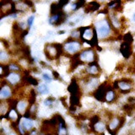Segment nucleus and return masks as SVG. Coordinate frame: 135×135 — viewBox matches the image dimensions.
I'll return each instance as SVG.
<instances>
[{"label":"nucleus","instance_id":"nucleus-39","mask_svg":"<svg viewBox=\"0 0 135 135\" xmlns=\"http://www.w3.org/2000/svg\"><path fill=\"white\" fill-rule=\"evenodd\" d=\"M68 110L71 112H76V110H77V107L75 106H69V108H68Z\"/></svg>","mask_w":135,"mask_h":135},{"label":"nucleus","instance_id":"nucleus-11","mask_svg":"<svg viewBox=\"0 0 135 135\" xmlns=\"http://www.w3.org/2000/svg\"><path fill=\"white\" fill-rule=\"evenodd\" d=\"M68 90L71 95H81L80 90H79V86L76 81V79L73 78L71 80V83L68 86Z\"/></svg>","mask_w":135,"mask_h":135},{"label":"nucleus","instance_id":"nucleus-34","mask_svg":"<svg viewBox=\"0 0 135 135\" xmlns=\"http://www.w3.org/2000/svg\"><path fill=\"white\" fill-rule=\"evenodd\" d=\"M52 76H53V78L55 79H58L60 78V75L59 73L57 72V71H52Z\"/></svg>","mask_w":135,"mask_h":135},{"label":"nucleus","instance_id":"nucleus-30","mask_svg":"<svg viewBox=\"0 0 135 135\" xmlns=\"http://www.w3.org/2000/svg\"><path fill=\"white\" fill-rule=\"evenodd\" d=\"M34 20H35V16L32 15V16H30L28 18V20H27V24H28L29 27H31L32 26L33 22H34Z\"/></svg>","mask_w":135,"mask_h":135},{"label":"nucleus","instance_id":"nucleus-25","mask_svg":"<svg viewBox=\"0 0 135 135\" xmlns=\"http://www.w3.org/2000/svg\"><path fill=\"white\" fill-rule=\"evenodd\" d=\"M55 101V98L52 97V96H49L44 101V105H45L46 106H52V103H53Z\"/></svg>","mask_w":135,"mask_h":135},{"label":"nucleus","instance_id":"nucleus-17","mask_svg":"<svg viewBox=\"0 0 135 135\" xmlns=\"http://www.w3.org/2000/svg\"><path fill=\"white\" fill-rule=\"evenodd\" d=\"M134 109H135V105L129 104V103L125 104L124 106H123V107H122V110L128 116H132V114H133V112L134 111Z\"/></svg>","mask_w":135,"mask_h":135},{"label":"nucleus","instance_id":"nucleus-31","mask_svg":"<svg viewBox=\"0 0 135 135\" xmlns=\"http://www.w3.org/2000/svg\"><path fill=\"white\" fill-rule=\"evenodd\" d=\"M112 88L113 90H119V83H118V80H115L112 84Z\"/></svg>","mask_w":135,"mask_h":135},{"label":"nucleus","instance_id":"nucleus-43","mask_svg":"<svg viewBox=\"0 0 135 135\" xmlns=\"http://www.w3.org/2000/svg\"><path fill=\"white\" fill-rule=\"evenodd\" d=\"M100 135H105V133H100Z\"/></svg>","mask_w":135,"mask_h":135},{"label":"nucleus","instance_id":"nucleus-6","mask_svg":"<svg viewBox=\"0 0 135 135\" xmlns=\"http://www.w3.org/2000/svg\"><path fill=\"white\" fill-rule=\"evenodd\" d=\"M44 52H45L46 58H47L48 60H50V61L54 60V59H57L59 57L58 54H57V49L55 48L53 43L46 44L45 49H44Z\"/></svg>","mask_w":135,"mask_h":135},{"label":"nucleus","instance_id":"nucleus-9","mask_svg":"<svg viewBox=\"0 0 135 135\" xmlns=\"http://www.w3.org/2000/svg\"><path fill=\"white\" fill-rule=\"evenodd\" d=\"M117 97H118V95L116 93V90H113L112 85L108 84V86H107L106 95V101L107 103H112L117 101Z\"/></svg>","mask_w":135,"mask_h":135},{"label":"nucleus","instance_id":"nucleus-38","mask_svg":"<svg viewBox=\"0 0 135 135\" xmlns=\"http://www.w3.org/2000/svg\"><path fill=\"white\" fill-rule=\"evenodd\" d=\"M65 100H66V97H61L60 98V101H61V102H62V104L65 107H67L68 108V105L66 104V102H65Z\"/></svg>","mask_w":135,"mask_h":135},{"label":"nucleus","instance_id":"nucleus-26","mask_svg":"<svg viewBox=\"0 0 135 135\" xmlns=\"http://www.w3.org/2000/svg\"><path fill=\"white\" fill-rule=\"evenodd\" d=\"M90 124H92L95 126V124H97L98 122H100V117H99L98 115H94L93 117L90 118Z\"/></svg>","mask_w":135,"mask_h":135},{"label":"nucleus","instance_id":"nucleus-36","mask_svg":"<svg viewBox=\"0 0 135 135\" xmlns=\"http://www.w3.org/2000/svg\"><path fill=\"white\" fill-rule=\"evenodd\" d=\"M68 3H69V1H59V2H58V4H59L62 8H63V7L65 6V5H67Z\"/></svg>","mask_w":135,"mask_h":135},{"label":"nucleus","instance_id":"nucleus-20","mask_svg":"<svg viewBox=\"0 0 135 135\" xmlns=\"http://www.w3.org/2000/svg\"><path fill=\"white\" fill-rule=\"evenodd\" d=\"M35 100H36V94H35L34 89H31V91H30V95L28 97V103L31 106H33L35 102Z\"/></svg>","mask_w":135,"mask_h":135},{"label":"nucleus","instance_id":"nucleus-24","mask_svg":"<svg viewBox=\"0 0 135 135\" xmlns=\"http://www.w3.org/2000/svg\"><path fill=\"white\" fill-rule=\"evenodd\" d=\"M105 128H106V127H105V124L103 122H98L97 124L95 125V131L97 132V133H103Z\"/></svg>","mask_w":135,"mask_h":135},{"label":"nucleus","instance_id":"nucleus-42","mask_svg":"<svg viewBox=\"0 0 135 135\" xmlns=\"http://www.w3.org/2000/svg\"><path fill=\"white\" fill-rule=\"evenodd\" d=\"M133 20L135 21V14H134V15H133Z\"/></svg>","mask_w":135,"mask_h":135},{"label":"nucleus","instance_id":"nucleus-29","mask_svg":"<svg viewBox=\"0 0 135 135\" xmlns=\"http://www.w3.org/2000/svg\"><path fill=\"white\" fill-rule=\"evenodd\" d=\"M42 78H43V79L46 82H48V83H51V82H52V78L48 75L47 73H43L42 74Z\"/></svg>","mask_w":135,"mask_h":135},{"label":"nucleus","instance_id":"nucleus-1","mask_svg":"<svg viewBox=\"0 0 135 135\" xmlns=\"http://www.w3.org/2000/svg\"><path fill=\"white\" fill-rule=\"evenodd\" d=\"M95 26H96V31H97L98 36L101 37V39H107L110 36V34H111L112 26L111 24V21H110L109 18L105 19L103 20L98 21L95 23Z\"/></svg>","mask_w":135,"mask_h":135},{"label":"nucleus","instance_id":"nucleus-10","mask_svg":"<svg viewBox=\"0 0 135 135\" xmlns=\"http://www.w3.org/2000/svg\"><path fill=\"white\" fill-rule=\"evenodd\" d=\"M13 90L9 84H5L4 86L1 87L0 90V99L3 100H9V99L12 96Z\"/></svg>","mask_w":135,"mask_h":135},{"label":"nucleus","instance_id":"nucleus-12","mask_svg":"<svg viewBox=\"0 0 135 135\" xmlns=\"http://www.w3.org/2000/svg\"><path fill=\"white\" fill-rule=\"evenodd\" d=\"M6 80L8 83H9L12 85L18 84L22 80V77L20 73H10L9 75L6 78Z\"/></svg>","mask_w":135,"mask_h":135},{"label":"nucleus","instance_id":"nucleus-40","mask_svg":"<svg viewBox=\"0 0 135 135\" xmlns=\"http://www.w3.org/2000/svg\"><path fill=\"white\" fill-rule=\"evenodd\" d=\"M109 11H108V9H105L103 10H101L99 12V14H104V15H108Z\"/></svg>","mask_w":135,"mask_h":135},{"label":"nucleus","instance_id":"nucleus-18","mask_svg":"<svg viewBox=\"0 0 135 135\" xmlns=\"http://www.w3.org/2000/svg\"><path fill=\"white\" fill-rule=\"evenodd\" d=\"M27 105H28V102H27V101H19V103H18V105H17V109H18V111L20 112V113H24V112H26Z\"/></svg>","mask_w":135,"mask_h":135},{"label":"nucleus","instance_id":"nucleus-8","mask_svg":"<svg viewBox=\"0 0 135 135\" xmlns=\"http://www.w3.org/2000/svg\"><path fill=\"white\" fill-rule=\"evenodd\" d=\"M120 52L124 58L128 59L133 55V47H132V45L126 42H122L120 46Z\"/></svg>","mask_w":135,"mask_h":135},{"label":"nucleus","instance_id":"nucleus-5","mask_svg":"<svg viewBox=\"0 0 135 135\" xmlns=\"http://www.w3.org/2000/svg\"><path fill=\"white\" fill-rule=\"evenodd\" d=\"M107 86H108V81H106L96 88L95 91L94 92V96H95V98L96 100L99 101H101V102L106 101Z\"/></svg>","mask_w":135,"mask_h":135},{"label":"nucleus","instance_id":"nucleus-22","mask_svg":"<svg viewBox=\"0 0 135 135\" xmlns=\"http://www.w3.org/2000/svg\"><path fill=\"white\" fill-rule=\"evenodd\" d=\"M85 4H86V3H85V1H81V0H79V1H77V2H75L72 5V10H73V11L78 10L79 9H80L81 7H84Z\"/></svg>","mask_w":135,"mask_h":135},{"label":"nucleus","instance_id":"nucleus-13","mask_svg":"<svg viewBox=\"0 0 135 135\" xmlns=\"http://www.w3.org/2000/svg\"><path fill=\"white\" fill-rule=\"evenodd\" d=\"M101 7V4L98 2L93 1L90 2L86 4V6L84 7V12L85 13H90V12H95L97 11Z\"/></svg>","mask_w":135,"mask_h":135},{"label":"nucleus","instance_id":"nucleus-32","mask_svg":"<svg viewBox=\"0 0 135 135\" xmlns=\"http://www.w3.org/2000/svg\"><path fill=\"white\" fill-rule=\"evenodd\" d=\"M123 67H124V64H123V63H118V64L117 65V67H116V70H117V71H121V70H122Z\"/></svg>","mask_w":135,"mask_h":135},{"label":"nucleus","instance_id":"nucleus-35","mask_svg":"<svg viewBox=\"0 0 135 135\" xmlns=\"http://www.w3.org/2000/svg\"><path fill=\"white\" fill-rule=\"evenodd\" d=\"M1 42H2L3 45L4 46L5 48H9V43H8L7 41H5L4 39H1Z\"/></svg>","mask_w":135,"mask_h":135},{"label":"nucleus","instance_id":"nucleus-3","mask_svg":"<svg viewBox=\"0 0 135 135\" xmlns=\"http://www.w3.org/2000/svg\"><path fill=\"white\" fill-rule=\"evenodd\" d=\"M118 83H119L120 93L123 94V95L130 93L133 90V80L130 78H122L120 80H118Z\"/></svg>","mask_w":135,"mask_h":135},{"label":"nucleus","instance_id":"nucleus-15","mask_svg":"<svg viewBox=\"0 0 135 135\" xmlns=\"http://www.w3.org/2000/svg\"><path fill=\"white\" fill-rule=\"evenodd\" d=\"M80 96L81 95H71L69 98V102L71 106H79L80 105Z\"/></svg>","mask_w":135,"mask_h":135},{"label":"nucleus","instance_id":"nucleus-19","mask_svg":"<svg viewBox=\"0 0 135 135\" xmlns=\"http://www.w3.org/2000/svg\"><path fill=\"white\" fill-rule=\"evenodd\" d=\"M8 115H9V120H12L13 122H17V120L20 117V115H18L15 109H10V111L8 112Z\"/></svg>","mask_w":135,"mask_h":135},{"label":"nucleus","instance_id":"nucleus-33","mask_svg":"<svg viewBox=\"0 0 135 135\" xmlns=\"http://www.w3.org/2000/svg\"><path fill=\"white\" fill-rule=\"evenodd\" d=\"M24 4L27 5V6H29L30 8H33L34 6V4H33V2L31 1H29V0H27V1H24Z\"/></svg>","mask_w":135,"mask_h":135},{"label":"nucleus","instance_id":"nucleus-37","mask_svg":"<svg viewBox=\"0 0 135 135\" xmlns=\"http://www.w3.org/2000/svg\"><path fill=\"white\" fill-rule=\"evenodd\" d=\"M128 101L129 104H133L135 105V97H129L128 99Z\"/></svg>","mask_w":135,"mask_h":135},{"label":"nucleus","instance_id":"nucleus-23","mask_svg":"<svg viewBox=\"0 0 135 135\" xmlns=\"http://www.w3.org/2000/svg\"><path fill=\"white\" fill-rule=\"evenodd\" d=\"M38 92L40 94H42V95H45V94H47L49 92V90H48V87L46 86V84H41L39 87H38Z\"/></svg>","mask_w":135,"mask_h":135},{"label":"nucleus","instance_id":"nucleus-21","mask_svg":"<svg viewBox=\"0 0 135 135\" xmlns=\"http://www.w3.org/2000/svg\"><path fill=\"white\" fill-rule=\"evenodd\" d=\"M123 42H126V43H128V44H131L132 45V43L133 42V35H132V34L130 32H128V33H127V34H125L124 35H123Z\"/></svg>","mask_w":135,"mask_h":135},{"label":"nucleus","instance_id":"nucleus-2","mask_svg":"<svg viewBox=\"0 0 135 135\" xmlns=\"http://www.w3.org/2000/svg\"><path fill=\"white\" fill-rule=\"evenodd\" d=\"M79 59L82 62H87L88 63L93 62H98V56L92 47L84 49L79 52Z\"/></svg>","mask_w":135,"mask_h":135},{"label":"nucleus","instance_id":"nucleus-7","mask_svg":"<svg viewBox=\"0 0 135 135\" xmlns=\"http://www.w3.org/2000/svg\"><path fill=\"white\" fill-rule=\"evenodd\" d=\"M87 72L90 75H92L93 77H98L101 72V69L100 66L98 64V62H93L90 63H88Z\"/></svg>","mask_w":135,"mask_h":135},{"label":"nucleus","instance_id":"nucleus-16","mask_svg":"<svg viewBox=\"0 0 135 135\" xmlns=\"http://www.w3.org/2000/svg\"><path fill=\"white\" fill-rule=\"evenodd\" d=\"M63 8L58 4V3H54V4H52L51 5V9H50V13L52 15H55L57 14H58L60 11L62 10Z\"/></svg>","mask_w":135,"mask_h":135},{"label":"nucleus","instance_id":"nucleus-27","mask_svg":"<svg viewBox=\"0 0 135 135\" xmlns=\"http://www.w3.org/2000/svg\"><path fill=\"white\" fill-rule=\"evenodd\" d=\"M9 69L12 70V71H20L21 70V68L20 65H18L17 63H12L11 64H9Z\"/></svg>","mask_w":135,"mask_h":135},{"label":"nucleus","instance_id":"nucleus-41","mask_svg":"<svg viewBox=\"0 0 135 135\" xmlns=\"http://www.w3.org/2000/svg\"><path fill=\"white\" fill-rule=\"evenodd\" d=\"M65 33V31H58V35H63V34H64Z\"/></svg>","mask_w":135,"mask_h":135},{"label":"nucleus","instance_id":"nucleus-14","mask_svg":"<svg viewBox=\"0 0 135 135\" xmlns=\"http://www.w3.org/2000/svg\"><path fill=\"white\" fill-rule=\"evenodd\" d=\"M22 127L27 132H30V130L33 129V122L31 119H24L21 123Z\"/></svg>","mask_w":135,"mask_h":135},{"label":"nucleus","instance_id":"nucleus-4","mask_svg":"<svg viewBox=\"0 0 135 135\" xmlns=\"http://www.w3.org/2000/svg\"><path fill=\"white\" fill-rule=\"evenodd\" d=\"M82 44L79 42L78 40H74L71 42H65L64 45V50L68 54H70L73 56L74 54L79 53V51L81 49Z\"/></svg>","mask_w":135,"mask_h":135},{"label":"nucleus","instance_id":"nucleus-28","mask_svg":"<svg viewBox=\"0 0 135 135\" xmlns=\"http://www.w3.org/2000/svg\"><path fill=\"white\" fill-rule=\"evenodd\" d=\"M7 58H8V54L6 53V52H4V51L0 52V60L2 61V63H3V62L7 61Z\"/></svg>","mask_w":135,"mask_h":135}]
</instances>
